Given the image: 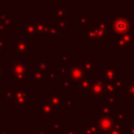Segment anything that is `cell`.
Returning <instances> with one entry per match:
<instances>
[{
    "mask_svg": "<svg viewBox=\"0 0 134 134\" xmlns=\"http://www.w3.org/2000/svg\"><path fill=\"white\" fill-rule=\"evenodd\" d=\"M38 134H46V127H42L38 132Z\"/></svg>",
    "mask_w": 134,
    "mask_h": 134,
    "instance_id": "cell-47",
    "label": "cell"
},
{
    "mask_svg": "<svg viewBox=\"0 0 134 134\" xmlns=\"http://www.w3.org/2000/svg\"><path fill=\"white\" fill-rule=\"evenodd\" d=\"M92 121L95 124L98 134H107L115 124V121L112 117H103V116L95 117V118H93Z\"/></svg>",
    "mask_w": 134,
    "mask_h": 134,
    "instance_id": "cell-10",
    "label": "cell"
},
{
    "mask_svg": "<svg viewBox=\"0 0 134 134\" xmlns=\"http://www.w3.org/2000/svg\"><path fill=\"white\" fill-rule=\"evenodd\" d=\"M59 81H60V89H71V83L67 77H61Z\"/></svg>",
    "mask_w": 134,
    "mask_h": 134,
    "instance_id": "cell-36",
    "label": "cell"
},
{
    "mask_svg": "<svg viewBox=\"0 0 134 134\" xmlns=\"http://www.w3.org/2000/svg\"><path fill=\"white\" fill-rule=\"evenodd\" d=\"M86 75V71L77 64H70L68 72L64 77H67L71 83V89H79L80 83L84 80Z\"/></svg>",
    "mask_w": 134,
    "mask_h": 134,
    "instance_id": "cell-5",
    "label": "cell"
},
{
    "mask_svg": "<svg viewBox=\"0 0 134 134\" xmlns=\"http://www.w3.org/2000/svg\"><path fill=\"white\" fill-rule=\"evenodd\" d=\"M51 61L50 60H37L36 61V69L42 72H47L50 68Z\"/></svg>",
    "mask_w": 134,
    "mask_h": 134,
    "instance_id": "cell-22",
    "label": "cell"
},
{
    "mask_svg": "<svg viewBox=\"0 0 134 134\" xmlns=\"http://www.w3.org/2000/svg\"><path fill=\"white\" fill-rule=\"evenodd\" d=\"M22 37L30 40V41H35L36 40V28L35 25L30 22V21H26L22 23Z\"/></svg>",
    "mask_w": 134,
    "mask_h": 134,
    "instance_id": "cell-15",
    "label": "cell"
},
{
    "mask_svg": "<svg viewBox=\"0 0 134 134\" xmlns=\"http://www.w3.org/2000/svg\"><path fill=\"white\" fill-rule=\"evenodd\" d=\"M7 48H8V44H7V42L4 41L3 38L0 36V55H2L3 52H4L5 50H7Z\"/></svg>",
    "mask_w": 134,
    "mask_h": 134,
    "instance_id": "cell-38",
    "label": "cell"
},
{
    "mask_svg": "<svg viewBox=\"0 0 134 134\" xmlns=\"http://www.w3.org/2000/svg\"><path fill=\"white\" fill-rule=\"evenodd\" d=\"M114 85H115V88H116V93L119 94L124 91L125 89V80L121 79V80H118L116 82H114Z\"/></svg>",
    "mask_w": 134,
    "mask_h": 134,
    "instance_id": "cell-37",
    "label": "cell"
},
{
    "mask_svg": "<svg viewBox=\"0 0 134 134\" xmlns=\"http://www.w3.org/2000/svg\"><path fill=\"white\" fill-rule=\"evenodd\" d=\"M93 25H94L95 27L99 28V29H103V30L108 31V28H109V21H108V19H107L106 17H100V18H98L97 21H95V22L93 23ZM108 32H109V31H108Z\"/></svg>",
    "mask_w": 134,
    "mask_h": 134,
    "instance_id": "cell-29",
    "label": "cell"
},
{
    "mask_svg": "<svg viewBox=\"0 0 134 134\" xmlns=\"http://www.w3.org/2000/svg\"><path fill=\"white\" fill-rule=\"evenodd\" d=\"M70 16V9L69 8H58L55 12L51 14V17L54 19H66Z\"/></svg>",
    "mask_w": 134,
    "mask_h": 134,
    "instance_id": "cell-24",
    "label": "cell"
},
{
    "mask_svg": "<svg viewBox=\"0 0 134 134\" xmlns=\"http://www.w3.org/2000/svg\"><path fill=\"white\" fill-rule=\"evenodd\" d=\"M2 92H3V99H2V102L4 104H12L13 97H14V89L4 88L2 90Z\"/></svg>",
    "mask_w": 134,
    "mask_h": 134,
    "instance_id": "cell-31",
    "label": "cell"
},
{
    "mask_svg": "<svg viewBox=\"0 0 134 134\" xmlns=\"http://www.w3.org/2000/svg\"><path fill=\"white\" fill-rule=\"evenodd\" d=\"M0 134H13V132H10L7 127H3L2 130L0 131Z\"/></svg>",
    "mask_w": 134,
    "mask_h": 134,
    "instance_id": "cell-45",
    "label": "cell"
},
{
    "mask_svg": "<svg viewBox=\"0 0 134 134\" xmlns=\"http://www.w3.org/2000/svg\"><path fill=\"white\" fill-rule=\"evenodd\" d=\"M105 93L117 94V93H116V88H115L114 83H105Z\"/></svg>",
    "mask_w": 134,
    "mask_h": 134,
    "instance_id": "cell-35",
    "label": "cell"
},
{
    "mask_svg": "<svg viewBox=\"0 0 134 134\" xmlns=\"http://www.w3.org/2000/svg\"><path fill=\"white\" fill-rule=\"evenodd\" d=\"M45 97L47 98V100L51 105V107L53 108L54 112L55 113H60L61 112V109L63 108L64 100L66 98L65 94L62 93L60 89L52 88V89H50V91L48 93H46Z\"/></svg>",
    "mask_w": 134,
    "mask_h": 134,
    "instance_id": "cell-8",
    "label": "cell"
},
{
    "mask_svg": "<svg viewBox=\"0 0 134 134\" xmlns=\"http://www.w3.org/2000/svg\"><path fill=\"white\" fill-rule=\"evenodd\" d=\"M64 131H65V134H80L79 131H76L73 127H65L64 128Z\"/></svg>",
    "mask_w": 134,
    "mask_h": 134,
    "instance_id": "cell-42",
    "label": "cell"
},
{
    "mask_svg": "<svg viewBox=\"0 0 134 134\" xmlns=\"http://www.w3.org/2000/svg\"><path fill=\"white\" fill-rule=\"evenodd\" d=\"M70 57L66 54V52L64 50L60 51V65H67L70 66Z\"/></svg>",
    "mask_w": 134,
    "mask_h": 134,
    "instance_id": "cell-34",
    "label": "cell"
},
{
    "mask_svg": "<svg viewBox=\"0 0 134 134\" xmlns=\"http://www.w3.org/2000/svg\"><path fill=\"white\" fill-rule=\"evenodd\" d=\"M112 118H113V119H114V121H115V122H117V124L128 122V119H127L126 113L124 112V110H122L121 108H117V111L113 113Z\"/></svg>",
    "mask_w": 134,
    "mask_h": 134,
    "instance_id": "cell-23",
    "label": "cell"
},
{
    "mask_svg": "<svg viewBox=\"0 0 134 134\" xmlns=\"http://www.w3.org/2000/svg\"><path fill=\"white\" fill-rule=\"evenodd\" d=\"M5 74H6V69H4L2 64H0V80H2Z\"/></svg>",
    "mask_w": 134,
    "mask_h": 134,
    "instance_id": "cell-44",
    "label": "cell"
},
{
    "mask_svg": "<svg viewBox=\"0 0 134 134\" xmlns=\"http://www.w3.org/2000/svg\"><path fill=\"white\" fill-rule=\"evenodd\" d=\"M6 30H7V26L4 23L3 24L0 23V31H6Z\"/></svg>",
    "mask_w": 134,
    "mask_h": 134,
    "instance_id": "cell-46",
    "label": "cell"
},
{
    "mask_svg": "<svg viewBox=\"0 0 134 134\" xmlns=\"http://www.w3.org/2000/svg\"><path fill=\"white\" fill-rule=\"evenodd\" d=\"M127 128H128V134H134V122L133 121H128Z\"/></svg>",
    "mask_w": 134,
    "mask_h": 134,
    "instance_id": "cell-43",
    "label": "cell"
},
{
    "mask_svg": "<svg viewBox=\"0 0 134 134\" xmlns=\"http://www.w3.org/2000/svg\"><path fill=\"white\" fill-rule=\"evenodd\" d=\"M32 66L28 63H26L25 61L22 60H17L14 61L13 63L8 64L6 67V74H9L12 76L14 75H20V74H31L32 72Z\"/></svg>",
    "mask_w": 134,
    "mask_h": 134,
    "instance_id": "cell-6",
    "label": "cell"
},
{
    "mask_svg": "<svg viewBox=\"0 0 134 134\" xmlns=\"http://www.w3.org/2000/svg\"><path fill=\"white\" fill-rule=\"evenodd\" d=\"M112 49L114 51H131L132 46L129 45L122 38L121 36L118 35H113L112 37Z\"/></svg>",
    "mask_w": 134,
    "mask_h": 134,
    "instance_id": "cell-13",
    "label": "cell"
},
{
    "mask_svg": "<svg viewBox=\"0 0 134 134\" xmlns=\"http://www.w3.org/2000/svg\"><path fill=\"white\" fill-rule=\"evenodd\" d=\"M103 102L105 104H107L109 107L116 108L117 107V94H109V93H105V95L103 96Z\"/></svg>",
    "mask_w": 134,
    "mask_h": 134,
    "instance_id": "cell-21",
    "label": "cell"
},
{
    "mask_svg": "<svg viewBox=\"0 0 134 134\" xmlns=\"http://www.w3.org/2000/svg\"><path fill=\"white\" fill-rule=\"evenodd\" d=\"M55 112L51 105L48 103L47 98L44 96L41 98V102L36 104V116L38 118H44V117H54Z\"/></svg>",
    "mask_w": 134,
    "mask_h": 134,
    "instance_id": "cell-9",
    "label": "cell"
},
{
    "mask_svg": "<svg viewBox=\"0 0 134 134\" xmlns=\"http://www.w3.org/2000/svg\"><path fill=\"white\" fill-rule=\"evenodd\" d=\"M27 21H30L35 25L37 36H47V37H49L50 23L46 22L45 18H28Z\"/></svg>",
    "mask_w": 134,
    "mask_h": 134,
    "instance_id": "cell-11",
    "label": "cell"
},
{
    "mask_svg": "<svg viewBox=\"0 0 134 134\" xmlns=\"http://www.w3.org/2000/svg\"><path fill=\"white\" fill-rule=\"evenodd\" d=\"M97 75L104 83H114L122 79V70L117 68L116 65L105 64L100 69H97Z\"/></svg>",
    "mask_w": 134,
    "mask_h": 134,
    "instance_id": "cell-2",
    "label": "cell"
},
{
    "mask_svg": "<svg viewBox=\"0 0 134 134\" xmlns=\"http://www.w3.org/2000/svg\"><path fill=\"white\" fill-rule=\"evenodd\" d=\"M131 80L134 82V69L131 71Z\"/></svg>",
    "mask_w": 134,
    "mask_h": 134,
    "instance_id": "cell-48",
    "label": "cell"
},
{
    "mask_svg": "<svg viewBox=\"0 0 134 134\" xmlns=\"http://www.w3.org/2000/svg\"><path fill=\"white\" fill-rule=\"evenodd\" d=\"M94 80V71H86V75L84 77V80L80 83L79 86V92L81 94H85L88 93L91 87V84Z\"/></svg>",
    "mask_w": 134,
    "mask_h": 134,
    "instance_id": "cell-14",
    "label": "cell"
},
{
    "mask_svg": "<svg viewBox=\"0 0 134 134\" xmlns=\"http://www.w3.org/2000/svg\"><path fill=\"white\" fill-rule=\"evenodd\" d=\"M97 112L99 114V116L103 117H112L113 115V109L111 107H109L107 104H105L104 102L98 103L97 105Z\"/></svg>",
    "mask_w": 134,
    "mask_h": 134,
    "instance_id": "cell-17",
    "label": "cell"
},
{
    "mask_svg": "<svg viewBox=\"0 0 134 134\" xmlns=\"http://www.w3.org/2000/svg\"><path fill=\"white\" fill-rule=\"evenodd\" d=\"M105 95V83L100 80V79H94L90 90L88 92V96L90 98H98V97H103Z\"/></svg>",
    "mask_w": 134,
    "mask_h": 134,
    "instance_id": "cell-12",
    "label": "cell"
},
{
    "mask_svg": "<svg viewBox=\"0 0 134 134\" xmlns=\"http://www.w3.org/2000/svg\"><path fill=\"white\" fill-rule=\"evenodd\" d=\"M121 36V38L129 44V45H131L132 47L134 46V31H128L127 34H124V35H120Z\"/></svg>",
    "mask_w": 134,
    "mask_h": 134,
    "instance_id": "cell-33",
    "label": "cell"
},
{
    "mask_svg": "<svg viewBox=\"0 0 134 134\" xmlns=\"http://www.w3.org/2000/svg\"><path fill=\"white\" fill-rule=\"evenodd\" d=\"M107 134H128V128L127 126H122L121 124L115 122L112 129Z\"/></svg>",
    "mask_w": 134,
    "mask_h": 134,
    "instance_id": "cell-25",
    "label": "cell"
},
{
    "mask_svg": "<svg viewBox=\"0 0 134 134\" xmlns=\"http://www.w3.org/2000/svg\"><path fill=\"white\" fill-rule=\"evenodd\" d=\"M45 76H46V80H49L51 84H54L58 80L61 79V73L59 71V69H55V70H48L46 73H45Z\"/></svg>",
    "mask_w": 134,
    "mask_h": 134,
    "instance_id": "cell-26",
    "label": "cell"
},
{
    "mask_svg": "<svg viewBox=\"0 0 134 134\" xmlns=\"http://www.w3.org/2000/svg\"><path fill=\"white\" fill-rule=\"evenodd\" d=\"M12 83L17 85V88H20V89L27 88V75L25 74L14 75L12 79Z\"/></svg>",
    "mask_w": 134,
    "mask_h": 134,
    "instance_id": "cell-18",
    "label": "cell"
},
{
    "mask_svg": "<svg viewBox=\"0 0 134 134\" xmlns=\"http://www.w3.org/2000/svg\"><path fill=\"white\" fill-rule=\"evenodd\" d=\"M74 21L76 23H79L81 26L87 27L89 24V15L88 13H80L77 17L74 18Z\"/></svg>",
    "mask_w": 134,
    "mask_h": 134,
    "instance_id": "cell-27",
    "label": "cell"
},
{
    "mask_svg": "<svg viewBox=\"0 0 134 134\" xmlns=\"http://www.w3.org/2000/svg\"><path fill=\"white\" fill-rule=\"evenodd\" d=\"M18 134H27V132H26V131H23V132H21V133H18Z\"/></svg>",
    "mask_w": 134,
    "mask_h": 134,
    "instance_id": "cell-49",
    "label": "cell"
},
{
    "mask_svg": "<svg viewBox=\"0 0 134 134\" xmlns=\"http://www.w3.org/2000/svg\"><path fill=\"white\" fill-rule=\"evenodd\" d=\"M30 75H31V83L34 85H44V84H46L45 72L34 69Z\"/></svg>",
    "mask_w": 134,
    "mask_h": 134,
    "instance_id": "cell-16",
    "label": "cell"
},
{
    "mask_svg": "<svg viewBox=\"0 0 134 134\" xmlns=\"http://www.w3.org/2000/svg\"><path fill=\"white\" fill-rule=\"evenodd\" d=\"M84 134H98L97 128L93 121L84 122Z\"/></svg>",
    "mask_w": 134,
    "mask_h": 134,
    "instance_id": "cell-28",
    "label": "cell"
},
{
    "mask_svg": "<svg viewBox=\"0 0 134 134\" xmlns=\"http://www.w3.org/2000/svg\"><path fill=\"white\" fill-rule=\"evenodd\" d=\"M74 106V100L72 97H68V98H65L64 100V105H63V108H72Z\"/></svg>",
    "mask_w": 134,
    "mask_h": 134,
    "instance_id": "cell-39",
    "label": "cell"
},
{
    "mask_svg": "<svg viewBox=\"0 0 134 134\" xmlns=\"http://www.w3.org/2000/svg\"><path fill=\"white\" fill-rule=\"evenodd\" d=\"M54 22L60 31H69L70 30V23L67 22L65 19H55Z\"/></svg>",
    "mask_w": 134,
    "mask_h": 134,
    "instance_id": "cell-30",
    "label": "cell"
},
{
    "mask_svg": "<svg viewBox=\"0 0 134 134\" xmlns=\"http://www.w3.org/2000/svg\"><path fill=\"white\" fill-rule=\"evenodd\" d=\"M84 39H85V41H92L93 45L97 46L99 41H107L108 40V31L99 29V28L95 27L94 25L87 26V27H85Z\"/></svg>",
    "mask_w": 134,
    "mask_h": 134,
    "instance_id": "cell-7",
    "label": "cell"
},
{
    "mask_svg": "<svg viewBox=\"0 0 134 134\" xmlns=\"http://www.w3.org/2000/svg\"><path fill=\"white\" fill-rule=\"evenodd\" d=\"M60 35V30L55 24V22H50V27H49V37L51 41H54L55 38Z\"/></svg>",
    "mask_w": 134,
    "mask_h": 134,
    "instance_id": "cell-32",
    "label": "cell"
},
{
    "mask_svg": "<svg viewBox=\"0 0 134 134\" xmlns=\"http://www.w3.org/2000/svg\"><path fill=\"white\" fill-rule=\"evenodd\" d=\"M131 29V21L129 18H125L121 16V13L118 14L117 17H115L112 22L109 23L108 31L113 32V35H124L130 31Z\"/></svg>",
    "mask_w": 134,
    "mask_h": 134,
    "instance_id": "cell-3",
    "label": "cell"
},
{
    "mask_svg": "<svg viewBox=\"0 0 134 134\" xmlns=\"http://www.w3.org/2000/svg\"><path fill=\"white\" fill-rule=\"evenodd\" d=\"M61 130V122L60 121H53L50 126V131L51 132H60Z\"/></svg>",
    "mask_w": 134,
    "mask_h": 134,
    "instance_id": "cell-40",
    "label": "cell"
},
{
    "mask_svg": "<svg viewBox=\"0 0 134 134\" xmlns=\"http://www.w3.org/2000/svg\"><path fill=\"white\" fill-rule=\"evenodd\" d=\"M68 69H69V66H67V65H60V67H59V71L62 76L66 75V73L68 72Z\"/></svg>",
    "mask_w": 134,
    "mask_h": 134,
    "instance_id": "cell-41",
    "label": "cell"
},
{
    "mask_svg": "<svg viewBox=\"0 0 134 134\" xmlns=\"http://www.w3.org/2000/svg\"><path fill=\"white\" fill-rule=\"evenodd\" d=\"M125 89H126L127 97L131 99V102L134 104V82L131 79L125 80Z\"/></svg>",
    "mask_w": 134,
    "mask_h": 134,
    "instance_id": "cell-20",
    "label": "cell"
},
{
    "mask_svg": "<svg viewBox=\"0 0 134 134\" xmlns=\"http://www.w3.org/2000/svg\"><path fill=\"white\" fill-rule=\"evenodd\" d=\"M79 65L85 70V71H94L98 69L97 64L94 63L93 60H80Z\"/></svg>",
    "mask_w": 134,
    "mask_h": 134,
    "instance_id": "cell-19",
    "label": "cell"
},
{
    "mask_svg": "<svg viewBox=\"0 0 134 134\" xmlns=\"http://www.w3.org/2000/svg\"><path fill=\"white\" fill-rule=\"evenodd\" d=\"M30 40L20 36L17 38L16 41L12 44V54L13 55H30L32 53Z\"/></svg>",
    "mask_w": 134,
    "mask_h": 134,
    "instance_id": "cell-4",
    "label": "cell"
},
{
    "mask_svg": "<svg viewBox=\"0 0 134 134\" xmlns=\"http://www.w3.org/2000/svg\"><path fill=\"white\" fill-rule=\"evenodd\" d=\"M13 108H30L32 106V90L30 88H14Z\"/></svg>",
    "mask_w": 134,
    "mask_h": 134,
    "instance_id": "cell-1",
    "label": "cell"
}]
</instances>
